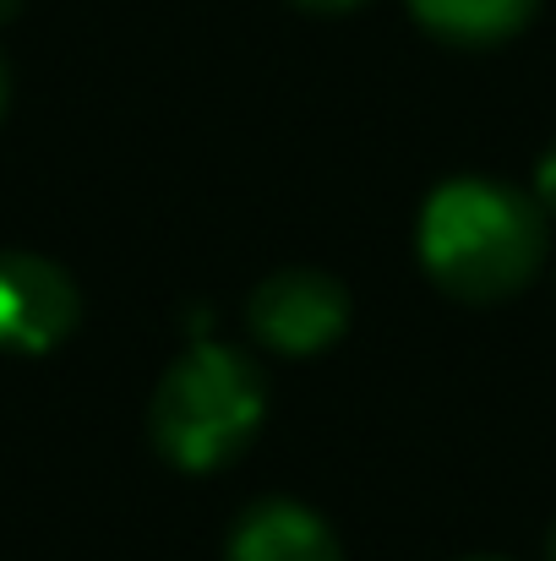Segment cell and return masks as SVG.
Segmentation results:
<instances>
[{"mask_svg":"<svg viewBox=\"0 0 556 561\" xmlns=\"http://www.w3.org/2000/svg\"><path fill=\"white\" fill-rule=\"evenodd\" d=\"M415 245L442 295L497 306L546 267V207L502 181H447L425 196Z\"/></svg>","mask_w":556,"mask_h":561,"instance_id":"6da1fadb","label":"cell"},{"mask_svg":"<svg viewBox=\"0 0 556 561\" xmlns=\"http://www.w3.org/2000/svg\"><path fill=\"white\" fill-rule=\"evenodd\" d=\"M262 414H268L262 366L229 344L202 339L159 376L148 403V436L175 469L213 474L251 447Z\"/></svg>","mask_w":556,"mask_h":561,"instance_id":"7a4b0ae2","label":"cell"},{"mask_svg":"<svg viewBox=\"0 0 556 561\" xmlns=\"http://www.w3.org/2000/svg\"><path fill=\"white\" fill-rule=\"evenodd\" d=\"M251 339L279 355H317L350 328V289L317 267H284L262 278L246 300Z\"/></svg>","mask_w":556,"mask_h":561,"instance_id":"3957f363","label":"cell"},{"mask_svg":"<svg viewBox=\"0 0 556 561\" xmlns=\"http://www.w3.org/2000/svg\"><path fill=\"white\" fill-rule=\"evenodd\" d=\"M77 284L38 251H0V350L44 355L77 328Z\"/></svg>","mask_w":556,"mask_h":561,"instance_id":"277c9868","label":"cell"},{"mask_svg":"<svg viewBox=\"0 0 556 561\" xmlns=\"http://www.w3.org/2000/svg\"><path fill=\"white\" fill-rule=\"evenodd\" d=\"M224 561H344V551H339V535L311 507L268 496L235 518Z\"/></svg>","mask_w":556,"mask_h":561,"instance_id":"5b68a950","label":"cell"},{"mask_svg":"<svg viewBox=\"0 0 556 561\" xmlns=\"http://www.w3.org/2000/svg\"><path fill=\"white\" fill-rule=\"evenodd\" d=\"M409 11L442 44L480 49V44H502V38L524 33L530 16L541 11V0H409Z\"/></svg>","mask_w":556,"mask_h":561,"instance_id":"8992f818","label":"cell"},{"mask_svg":"<svg viewBox=\"0 0 556 561\" xmlns=\"http://www.w3.org/2000/svg\"><path fill=\"white\" fill-rule=\"evenodd\" d=\"M535 202L546 207V218H556V142L541 153V164H535Z\"/></svg>","mask_w":556,"mask_h":561,"instance_id":"52a82bcc","label":"cell"},{"mask_svg":"<svg viewBox=\"0 0 556 561\" xmlns=\"http://www.w3.org/2000/svg\"><path fill=\"white\" fill-rule=\"evenodd\" d=\"M295 5H306V11H355L361 0H295Z\"/></svg>","mask_w":556,"mask_h":561,"instance_id":"ba28073f","label":"cell"},{"mask_svg":"<svg viewBox=\"0 0 556 561\" xmlns=\"http://www.w3.org/2000/svg\"><path fill=\"white\" fill-rule=\"evenodd\" d=\"M5 99H11V71H5V60H0V110H5Z\"/></svg>","mask_w":556,"mask_h":561,"instance_id":"9c48e42d","label":"cell"},{"mask_svg":"<svg viewBox=\"0 0 556 561\" xmlns=\"http://www.w3.org/2000/svg\"><path fill=\"white\" fill-rule=\"evenodd\" d=\"M16 11H22V0H0V22H11Z\"/></svg>","mask_w":556,"mask_h":561,"instance_id":"30bf717a","label":"cell"},{"mask_svg":"<svg viewBox=\"0 0 556 561\" xmlns=\"http://www.w3.org/2000/svg\"><path fill=\"white\" fill-rule=\"evenodd\" d=\"M546 561H556V529H552V540H546Z\"/></svg>","mask_w":556,"mask_h":561,"instance_id":"8fae6325","label":"cell"}]
</instances>
